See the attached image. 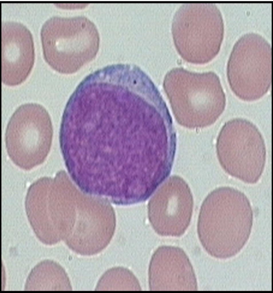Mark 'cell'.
Wrapping results in <instances>:
<instances>
[{
  "mask_svg": "<svg viewBox=\"0 0 273 293\" xmlns=\"http://www.w3.org/2000/svg\"><path fill=\"white\" fill-rule=\"evenodd\" d=\"M253 222L250 202L242 192L224 186L211 192L201 207L197 232L203 247L211 256H225V243L248 239Z\"/></svg>",
  "mask_w": 273,
  "mask_h": 293,
  "instance_id": "obj_1",
  "label": "cell"
},
{
  "mask_svg": "<svg viewBox=\"0 0 273 293\" xmlns=\"http://www.w3.org/2000/svg\"><path fill=\"white\" fill-rule=\"evenodd\" d=\"M41 36L44 59L56 71L76 72L96 56L99 44L94 24L84 17H54L44 23Z\"/></svg>",
  "mask_w": 273,
  "mask_h": 293,
  "instance_id": "obj_2",
  "label": "cell"
},
{
  "mask_svg": "<svg viewBox=\"0 0 273 293\" xmlns=\"http://www.w3.org/2000/svg\"><path fill=\"white\" fill-rule=\"evenodd\" d=\"M172 31L182 58L194 62H209L218 53L223 40L221 13L213 3H184L175 14Z\"/></svg>",
  "mask_w": 273,
  "mask_h": 293,
  "instance_id": "obj_3",
  "label": "cell"
},
{
  "mask_svg": "<svg viewBox=\"0 0 273 293\" xmlns=\"http://www.w3.org/2000/svg\"><path fill=\"white\" fill-rule=\"evenodd\" d=\"M216 150L220 164L228 174L248 184L259 180L266 150L262 135L253 123L240 118L225 123L218 136Z\"/></svg>",
  "mask_w": 273,
  "mask_h": 293,
  "instance_id": "obj_4",
  "label": "cell"
},
{
  "mask_svg": "<svg viewBox=\"0 0 273 293\" xmlns=\"http://www.w3.org/2000/svg\"><path fill=\"white\" fill-rule=\"evenodd\" d=\"M53 129L49 115L42 105L28 103L11 117L5 135L9 156L16 165L29 170L41 164L50 151Z\"/></svg>",
  "mask_w": 273,
  "mask_h": 293,
  "instance_id": "obj_5",
  "label": "cell"
},
{
  "mask_svg": "<svg viewBox=\"0 0 273 293\" xmlns=\"http://www.w3.org/2000/svg\"><path fill=\"white\" fill-rule=\"evenodd\" d=\"M262 36L249 33L235 44L227 67L230 87L240 99L258 100L268 91L272 82V51Z\"/></svg>",
  "mask_w": 273,
  "mask_h": 293,
  "instance_id": "obj_6",
  "label": "cell"
},
{
  "mask_svg": "<svg viewBox=\"0 0 273 293\" xmlns=\"http://www.w3.org/2000/svg\"><path fill=\"white\" fill-rule=\"evenodd\" d=\"M1 30L2 81L8 86H16L26 79L34 65L32 36L17 22L2 23Z\"/></svg>",
  "mask_w": 273,
  "mask_h": 293,
  "instance_id": "obj_7",
  "label": "cell"
},
{
  "mask_svg": "<svg viewBox=\"0 0 273 293\" xmlns=\"http://www.w3.org/2000/svg\"><path fill=\"white\" fill-rule=\"evenodd\" d=\"M158 194L155 231L162 236L182 235L189 225L193 210V196L188 185L181 178L174 176Z\"/></svg>",
  "mask_w": 273,
  "mask_h": 293,
  "instance_id": "obj_8",
  "label": "cell"
},
{
  "mask_svg": "<svg viewBox=\"0 0 273 293\" xmlns=\"http://www.w3.org/2000/svg\"><path fill=\"white\" fill-rule=\"evenodd\" d=\"M151 291H197V282L192 266L181 248L159 247L153 254L149 269Z\"/></svg>",
  "mask_w": 273,
  "mask_h": 293,
  "instance_id": "obj_9",
  "label": "cell"
},
{
  "mask_svg": "<svg viewBox=\"0 0 273 293\" xmlns=\"http://www.w3.org/2000/svg\"><path fill=\"white\" fill-rule=\"evenodd\" d=\"M68 275L62 267L53 261L45 260L31 270L25 290H71Z\"/></svg>",
  "mask_w": 273,
  "mask_h": 293,
  "instance_id": "obj_10",
  "label": "cell"
},
{
  "mask_svg": "<svg viewBox=\"0 0 273 293\" xmlns=\"http://www.w3.org/2000/svg\"><path fill=\"white\" fill-rule=\"evenodd\" d=\"M97 290L141 291L139 281L132 273L122 267L107 271L100 280Z\"/></svg>",
  "mask_w": 273,
  "mask_h": 293,
  "instance_id": "obj_11",
  "label": "cell"
}]
</instances>
